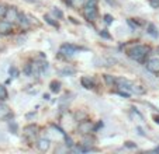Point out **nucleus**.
Listing matches in <instances>:
<instances>
[{
	"label": "nucleus",
	"mask_w": 159,
	"mask_h": 154,
	"mask_svg": "<svg viewBox=\"0 0 159 154\" xmlns=\"http://www.w3.org/2000/svg\"><path fill=\"white\" fill-rule=\"evenodd\" d=\"M148 52H149V48L145 46V45H135L132 49L128 50V56L131 58L135 62H142L145 59V56H148Z\"/></svg>",
	"instance_id": "obj_1"
},
{
	"label": "nucleus",
	"mask_w": 159,
	"mask_h": 154,
	"mask_svg": "<svg viewBox=\"0 0 159 154\" xmlns=\"http://www.w3.org/2000/svg\"><path fill=\"white\" fill-rule=\"evenodd\" d=\"M83 15L87 21H94L97 18V0H87L84 4Z\"/></svg>",
	"instance_id": "obj_2"
},
{
	"label": "nucleus",
	"mask_w": 159,
	"mask_h": 154,
	"mask_svg": "<svg viewBox=\"0 0 159 154\" xmlns=\"http://www.w3.org/2000/svg\"><path fill=\"white\" fill-rule=\"evenodd\" d=\"M79 50V48L76 45H72V44H63L59 49V53H62L63 56H73Z\"/></svg>",
	"instance_id": "obj_3"
},
{
	"label": "nucleus",
	"mask_w": 159,
	"mask_h": 154,
	"mask_svg": "<svg viewBox=\"0 0 159 154\" xmlns=\"http://www.w3.org/2000/svg\"><path fill=\"white\" fill-rule=\"evenodd\" d=\"M78 132L82 133L83 136H86V135H89L90 132H93V123L90 121H82L78 126Z\"/></svg>",
	"instance_id": "obj_4"
},
{
	"label": "nucleus",
	"mask_w": 159,
	"mask_h": 154,
	"mask_svg": "<svg viewBox=\"0 0 159 154\" xmlns=\"http://www.w3.org/2000/svg\"><path fill=\"white\" fill-rule=\"evenodd\" d=\"M18 17H20V13L17 11V9H16V7H9V9H7V11H6V15H4V18H6L7 21H10V23L17 21Z\"/></svg>",
	"instance_id": "obj_5"
},
{
	"label": "nucleus",
	"mask_w": 159,
	"mask_h": 154,
	"mask_svg": "<svg viewBox=\"0 0 159 154\" xmlns=\"http://www.w3.org/2000/svg\"><path fill=\"white\" fill-rule=\"evenodd\" d=\"M24 136L27 137V139L30 140H34V137L37 136V133H38V127L35 126V125H28V126L24 127Z\"/></svg>",
	"instance_id": "obj_6"
},
{
	"label": "nucleus",
	"mask_w": 159,
	"mask_h": 154,
	"mask_svg": "<svg viewBox=\"0 0 159 154\" xmlns=\"http://www.w3.org/2000/svg\"><path fill=\"white\" fill-rule=\"evenodd\" d=\"M147 69L151 73H159V58H153L147 62Z\"/></svg>",
	"instance_id": "obj_7"
},
{
	"label": "nucleus",
	"mask_w": 159,
	"mask_h": 154,
	"mask_svg": "<svg viewBox=\"0 0 159 154\" xmlns=\"http://www.w3.org/2000/svg\"><path fill=\"white\" fill-rule=\"evenodd\" d=\"M116 84H117L118 87H120V88H124V90H129V91H131L132 90V86H134V84L131 83V81H128L127 80V79H116Z\"/></svg>",
	"instance_id": "obj_8"
},
{
	"label": "nucleus",
	"mask_w": 159,
	"mask_h": 154,
	"mask_svg": "<svg viewBox=\"0 0 159 154\" xmlns=\"http://www.w3.org/2000/svg\"><path fill=\"white\" fill-rule=\"evenodd\" d=\"M11 28H13V23H10L7 20L0 21V34H9L11 31Z\"/></svg>",
	"instance_id": "obj_9"
},
{
	"label": "nucleus",
	"mask_w": 159,
	"mask_h": 154,
	"mask_svg": "<svg viewBox=\"0 0 159 154\" xmlns=\"http://www.w3.org/2000/svg\"><path fill=\"white\" fill-rule=\"evenodd\" d=\"M80 84H82V87H84L86 90H92L94 87V83H93V80L90 79V77H86V76H83L80 79Z\"/></svg>",
	"instance_id": "obj_10"
},
{
	"label": "nucleus",
	"mask_w": 159,
	"mask_h": 154,
	"mask_svg": "<svg viewBox=\"0 0 159 154\" xmlns=\"http://www.w3.org/2000/svg\"><path fill=\"white\" fill-rule=\"evenodd\" d=\"M49 146H51V142H49L48 139H39L38 142H37V147L41 151H47L49 148Z\"/></svg>",
	"instance_id": "obj_11"
},
{
	"label": "nucleus",
	"mask_w": 159,
	"mask_h": 154,
	"mask_svg": "<svg viewBox=\"0 0 159 154\" xmlns=\"http://www.w3.org/2000/svg\"><path fill=\"white\" fill-rule=\"evenodd\" d=\"M147 31H148V34H149L151 36H153V38H158L159 36V31H158V28H156L155 24H152V23L148 24Z\"/></svg>",
	"instance_id": "obj_12"
},
{
	"label": "nucleus",
	"mask_w": 159,
	"mask_h": 154,
	"mask_svg": "<svg viewBox=\"0 0 159 154\" xmlns=\"http://www.w3.org/2000/svg\"><path fill=\"white\" fill-rule=\"evenodd\" d=\"M18 24H20L21 28H24V30H27V28H30V21H28V18L25 17V15L20 14V17H18Z\"/></svg>",
	"instance_id": "obj_13"
},
{
	"label": "nucleus",
	"mask_w": 159,
	"mask_h": 154,
	"mask_svg": "<svg viewBox=\"0 0 159 154\" xmlns=\"http://www.w3.org/2000/svg\"><path fill=\"white\" fill-rule=\"evenodd\" d=\"M7 116H10V109H9V107L0 102V119H6Z\"/></svg>",
	"instance_id": "obj_14"
},
{
	"label": "nucleus",
	"mask_w": 159,
	"mask_h": 154,
	"mask_svg": "<svg viewBox=\"0 0 159 154\" xmlns=\"http://www.w3.org/2000/svg\"><path fill=\"white\" fill-rule=\"evenodd\" d=\"M66 3L69 4V6L75 7V9H79L83 4H86V0H66Z\"/></svg>",
	"instance_id": "obj_15"
},
{
	"label": "nucleus",
	"mask_w": 159,
	"mask_h": 154,
	"mask_svg": "<svg viewBox=\"0 0 159 154\" xmlns=\"http://www.w3.org/2000/svg\"><path fill=\"white\" fill-rule=\"evenodd\" d=\"M59 73H61V76H72V74L76 73V70L73 67H68V66H66V67L61 69Z\"/></svg>",
	"instance_id": "obj_16"
},
{
	"label": "nucleus",
	"mask_w": 159,
	"mask_h": 154,
	"mask_svg": "<svg viewBox=\"0 0 159 154\" xmlns=\"http://www.w3.org/2000/svg\"><path fill=\"white\" fill-rule=\"evenodd\" d=\"M7 97H9V92H7L6 87H4V86H2V84H0V101H4V100H7Z\"/></svg>",
	"instance_id": "obj_17"
},
{
	"label": "nucleus",
	"mask_w": 159,
	"mask_h": 154,
	"mask_svg": "<svg viewBox=\"0 0 159 154\" xmlns=\"http://www.w3.org/2000/svg\"><path fill=\"white\" fill-rule=\"evenodd\" d=\"M132 92H135V94H145V92H147V90L144 88V87L142 86H132V90H131Z\"/></svg>",
	"instance_id": "obj_18"
},
{
	"label": "nucleus",
	"mask_w": 159,
	"mask_h": 154,
	"mask_svg": "<svg viewBox=\"0 0 159 154\" xmlns=\"http://www.w3.org/2000/svg\"><path fill=\"white\" fill-rule=\"evenodd\" d=\"M104 81L110 87H113V84H116V79L113 76H110V74H104Z\"/></svg>",
	"instance_id": "obj_19"
},
{
	"label": "nucleus",
	"mask_w": 159,
	"mask_h": 154,
	"mask_svg": "<svg viewBox=\"0 0 159 154\" xmlns=\"http://www.w3.org/2000/svg\"><path fill=\"white\" fill-rule=\"evenodd\" d=\"M51 91L52 92H59L61 91V83L59 81H52L51 83Z\"/></svg>",
	"instance_id": "obj_20"
},
{
	"label": "nucleus",
	"mask_w": 159,
	"mask_h": 154,
	"mask_svg": "<svg viewBox=\"0 0 159 154\" xmlns=\"http://www.w3.org/2000/svg\"><path fill=\"white\" fill-rule=\"evenodd\" d=\"M52 14H54L57 18H59V20H61V18H63V13L61 11L58 7H54V9H52Z\"/></svg>",
	"instance_id": "obj_21"
},
{
	"label": "nucleus",
	"mask_w": 159,
	"mask_h": 154,
	"mask_svg": "<svg viewBox=\"0 0 159 154\" xmlns=\"http://www.w3.org/2000/svg\"><path fill=\"white\" fill-rule=\"evenodd\" d=\"M45 21H47V23H48L49 24V25H52V27H55V28H58V23H57V21H54V20H52V18L51 17H49V15H45Z\"/></svg>",
	"instance_id": "obj_22"
},
{
	"label": "nucleus",
	"mask_w": 159,
	"mask_h": 154,
	"mask_svg": "<svg viewBox=\"0 0 159 154\" xmlns=\"http://www.w3.org/2000/svg\"><path fill=\"white\" fill-rule=\"evenodd\" d=\"M24 74H25V76H31V74H33V65H25Z\"/></svg>",
	"instance_id": "obj_23"
},
{
	"label": "nucleus",
	"mask_w": 159,
	"mask_h": 154,
	"mask_svg": "<svg viewBox=\"0 0 159 154\" xmlns=\"http://www.w3.org/2000/svg\"><path fill=\"white\" fill-rule=\"evenodd\" d=\"M6 11H7V7L4 6V4H2V3H0V18H2V17H4V15H6Z\"/></svg>",
	"instance_id": "obj_24"
},
{
	"label": "nucleus",
	"mask_w": 159,
	"mask_h": 154,
	"mask_svg": "<svg viewBox=\"0 0 159 154\" xmlns=\"http://www.w3.org/2000/svg\"><path fill=\"white\" fill-rule=\"evenodd\" d=\"M9 127H10V130H11L13 133H17V123H16V122H10Z\"/></svg>",
	"instance_id": "obj_25"
},
{
	"label": "nucleus",
	"mask_w": 159,
	"mask_h": 154,
	"mask_svg": "<svg viewBox=\"0 0 159 154\" xmlns=\"http://www.w3.org/2000/svg\"><path fill=\"white\" fill-rule=\"evenodd\" d=\"M10 76L13 77V79H16V77H18V70L16 67H10Z\"/></svg>",
	"instance_id": "obj_26"
},
{
	"label": "nucleus",
	"mask_w": 159,
	"mask_h": 154,
	"mask_svg": "<svg viewBox=\"0 0 159 154\" xmlns=\"http://www.w3.org/2000/svg\"><path fill=\"white\" fill-rule=\"evenodd\" d=\"M99 34H100V36H103V38H106V39H110V38H111V35H110V34H108L106 30H102Z\"/></svg>",
	"instance_id": "obj_27"
},
{
	"label": "nucleus",
	"mask_w": 159,
	"mask_h": 154,
	"mask_svg": "<svg viewBox=\"0 0 159 154\" xmlns=\"http://www.w3.org/2000/svg\"><path fill=\"white\" fill-rule=\"evenodd\" d=\"M149 4L152 9H158L159 7V0H149Z\"/></svg>",
	"instance_id": "obj_28"
},
{
	"label": "nucleus",
	"mask_w": 159,
	"mask_h": 154,
	"mask_svg": "<svg viewBox=\"0 0 159 154\" xmlns=\"http://www.w3.org/2000/svg\"><path fill=\"white\" fill-rule=\"evenodd\" d=\"M65 142H66V147H72V146H73L72 139H70V137H68L66 135H65Z\"/></svg>",
	"instance_id": "obj_29"
},
{
	"label": "nucleus",
	"mask_w": 159,
	"mask_h": 154,
	"mask_svg": "<svg viewBox=\"0 0 159 154\" xmlns=\"http://www.w3.org/2000/svg\"><path fill=\"white\" fill-rule=\"evenodd\" d=\"M113 20H114V18L111 17L110 14H106V15H104V21H106V24H111V23H113Z\"/></svg>",
	"instance_id": "obj_30"
},
{
	"label": "nucleus",
	"mask_w": 159,
	"mask_h": 154,
	"mask_svg": "<svg viewBox=\"0 0 159 154\" xmlns=\"http://www.w3.org/2000/svg\"><path fill=\"white\" fill-rule=\"evenodd\" d=\"M124 144H125V147H128V148H135L137 147V144H134L132 142H125Z\"/></svg>",
	"instance_id": "obj_31"
},
{
	"label": "nucleus",
	"mask_w": 159,
	"mask_h": 154,
	"mask_svg": "<svg viewBox=\"0 0 159 154\" xmlns=\"http://www.w3.org/2000/svg\"><path fill=\"white\" fill-rule=\"evenodd\" d=\"M100 127H103V122H102V121H100L99 123L96 125V126H93V132H97V130L100 129Z\"/></svg>",
	"instance_id": "obj_32"
},
{
	"label": "nucleus",
	"mask_w": 159,
	"mask_h": 154,
	"mask_svg": "<svg viewBox=\"0 0 159 154\" xmlns=\"http://www.w3.org/2000/svg\"><path fill=\"white\" fill-rule=\"evenodd\" d=\"M106 2H107L108 4H110L111 7H117L118 4H117V2H116V0H106Z\"/></svg>",
	"instance_id": "obj_33"
},
{
	"label": "nucleus",
	"mask_w": 159,
	"mask_h": 154,
	"mask_svg": "<svg viewBox=\"0 0 159 154\" xmlns=\"http://www.w3.org/2000/svg\"><path fill=\"white\" fill-rule=\"evenodd\" d=\"M137 130H138V133L141 135V136H144V135H145L144 132H142V129H141V127H137Z\"/></svg>",
	"instance_id": "obj_34"
},
{
	"label": "nucleus",
	"mask_w": 159,
	"mask_h": 154,
	"mask_svg": "<svg viewBox=\"0 0 159 154\" xmlns=\"http://www.w3.org/2000/svg\"><path fill=\"white\" fill-rule=\"evenodd\" d=\"M153 119H155V122L159 125V116H155V118H153Z\"/></svg>",
	"instance_id": "obj_35"
},
{
	"label": "nucleus",
	"mask_w": 159,
	"mask_h": 154,
	"mask_svg": "<svg viewBox=\"0 0 159 154\" xmlns=\"http://www.w3.org/2000/svg\"><path fill=\"white\" fill-rule=\"evenodd\" d=\"M27 2H37V0H27Z\"/></svg>",
	"instance_id": "obj_36"
}]
</instances>
